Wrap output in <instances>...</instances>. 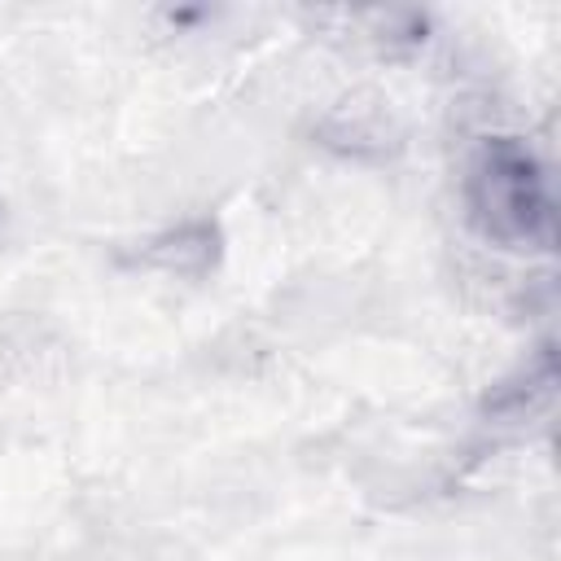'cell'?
Instances as JSON below:
<instances>
[{
	"instance_id": "1",
	"label": "cell",
	"mask_w": 561,
	"mask_h": 561,
	"mask_svg": "<svg viewBox=\"0 0 561 561\" xmlns=\"http://www.w3.org/2000/svg\"><path fill=\"white\" fill-rule=\"evenodd\" d=\"M469 206L486 237L500 245H548L552 241V202L535 158L517 145H491L469 180Z\"/></svg>"
}]
</instances>
